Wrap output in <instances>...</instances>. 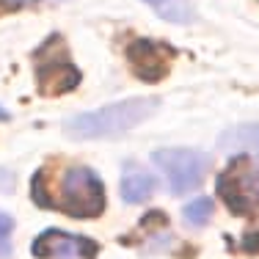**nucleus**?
Returning a JSON list of instances; mask_svg holds the SVG:
<instances>
[{"mask_svg": "<svg viewBox=\"0 0 259 259\" xmlns=\"http://www.w3.org/2000/svg\"><path fill=\"white\" fill-rule=\"evenodd\" d=\"M155 188H157L155 177L149 171H144L141 165L130 163L124 168V174H121V196H124V201H130V204H141V201L152 199Z\"/></svg>", "mask_w": 259, "mask_h": 259, "instance_id": "8", "label": "nucleus"}, {"mask_svg": "<svg viewBox=\"0 0 259 259\" xmlns=\"http://www.w3.org/2000/svg\"><path fill=\"white\" fill-rule=\"evenodd\" d=\"M182 218L188 221L190 226H204L209 218H212V199L201 196V199H193L190 204L182 207Z\"/></svg>", "mask_w": 259, "mask_h": 259, "instance_id": "9", "label": "nucleus"}, {"mask_svg": "<svg viewBox=\"0 0 259 259\" xmlns=\"http://www.w3.org/2000/svg\"><path fill=\"white\" fill-rule=\"evenodd\" d=\"M218 196L234 215H251L259 209V165L251 152H240L218 177Z\"/></svg>", "mask_w": 259, "mask_h": 259, "instance_id": "4", "label": "nucleus"}, {"mask_svg": "<svg viewBox=\"0 0 259 259\" xmlns=\"http://www.w3.org/2000/svg\"><path fill=\"white\" fill-rule=\"evenodd\" d=\"M146 3L155 6L157 11H165V9H168V3H177V0H146Z\"/></svg>", "mask_w": 259, "mask_h": 259, "instance_id": "13", "label": "nucleus"}, {"mask_svg": "<svg viewBox=\"0 0 259 259\" xmlns=\"http://www.w3.org/2000/svg\"><path fill=\"white\" fill-rule=\"evenodd\" d=\"M127 64L135 72V77H141L144 83H160L171 69L174 61V47H168L165 41L155 39H135L127 45Z\"/></svg>", "mask_w": 259, "mask_h": 259, "instance_id": "7", "label": "nucleus"}, {"mask_svg": "<svg viewBox=\"0 0 259 259\" xmlns=\"http://www.w3.org/2000/svg\"><path fill=\"white\" fill-rule=\"evenodd\" d=\"M11 234H14V218L0 209V259L11 256Z\"/></svg>", "mask_w": 259, "mask_h": 259, "instance_id": "10", "label": "nucleus"}, {"mask_svg": "<svg viewBox=\"0 0 259 259\" xmlns=\"http://www.w3.org/2000/svg\"><path fill=\"white\" fill-rule=\"evenodd\" d=\"M152 160L165 174L174 196H185L190 190H196L204 182L207 168H209V157L196 149H157L152 155Z\"/></svg>", "mask_w": 259, "mask_h": 259, "instance_id": "5", "label": "nucleus"}, {"mask_svg": "<svg viewBox=\"0 0 259 259\" xmlns=\"http://www.w3.org/2000/svg\"><path fill=\"white\" fill-rule=\"evenodd\" d=\"M33 75H36V85L39 94L45 97H55V94H66V91L77 89L83 75L69 58L66 41L58 33L47 36L33 53Z\"/></svg>", "mask_w": 259, "mask_h": 259, "instance_id": "3", "label": "nucleus"}, {"mask_svg": "<svg viewBox=\"0 0 259 259\" xmlns=\"http://www.w3.org/2000/svg\"><path fill=\"white\" fill-rule=\"evenodd\" d=\"M30 254L36 259H97L100 243L64 229H45L30 243Z\"/></svg>", "mask_w": 259, "mask_h": 259, "instance_id": "6", "label": "nucleus"}, {"mask_svg": "<svg viewBox=\"0 0 259 259\" xmlns=\"http://www.w3.org/2000/svg\"><path fill=\"white\" fill-rule=\"evenodd\" d=\"M28 3H36V0H0V9H22Z\"/></svg>", "mask_w": 259, "mask_h": 259, "instance_id": "11", "label": "nucleus"}, {"mask_svg": "<svg viewBox=\"0 0 259 259\" xmlns=\"http://www.w3.org/2000/svg\"><path fill=\"white\" fill-rule=\"evenodd\" d=\"M9 119H11V116H9V110H6L3 105H0V121H9Z\"/></svg>", "mask_w": 259, "mask_h": 259, "instance_id": "14", "label": "nucleus"}, {"mask_svg": "<svg viewBox=\"0 0 259 259\" xmlns=\"http://www.w3.org/2000/svg\"><path fill=\"white\" fill-rule=\"evenodd\" d=\"M160 108L157 97H133L124 102L105 105L100 110L77 113L64 121V130L69 138H116L127 130L138 127Z\"/></svg>", "mask_w": 259, "mask_h": 259, "instance_id": "2", "label": "nucleus"}, {"mask_svg": "<svg viewBox=\"0 0 259 259\" xmlns=\"http://www.w3.org/2000/svg\"><path fill=\"white\" fill-rule=\"evenodd\" d=\"M30 196L39 207L58 209L69 218H97L105 212L102 180L80 163L45 165L30 180Z\"/></svg>", "mask_w": 259, "mask_h": 259, "instance_id": "1", "label": "nucleus"}, {"mask_svg": "<svg viewBox=\"0 0 259 259\" xmlns=\"http://www.w3.org/2000/svg\"><path fill=\"white\" fill-rule=\"evenodd\" d=\"M243 248H245V251H251V254H254V251H259V237L248 234V237H245V243H243Z\"/></svg>", "mask_w": 259, "mask_h": 259, "instance_id": "12", "label": "nucleus"}]
</instances>
